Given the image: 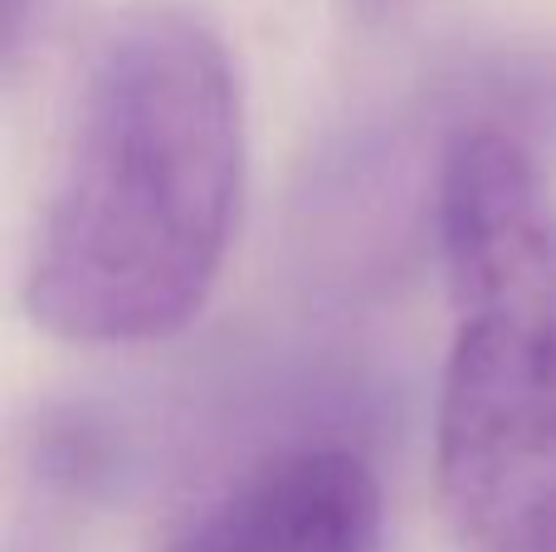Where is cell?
<instances>
[{
	"instance_id": "cell-1",
	"label": "cell",
	"mask_w": 556,
	"mask_h": 552,
	"mask_svg": "<svg viewBox=\"0 0 556 552\" xmlns=\"http://www.w3.org/2000/svg\"><path fill=\"white\" fill-rule=\"evenodd\" d=\"M244 162L220 35L181 10L123 15L78 84L25 274L29 318L74 348L181 333L230 260Z\"/></svg>"
},
{
	"instance_id": "cell-2",
	"label": "cell",
	"mask_w": 556,
	"mask_h": 552,
	"mask_svg": "<svg viewBox=\"0 0 556 552\" xmlns=\"http://www.w3.org/2000/svg\"><path fill=\"white\" fill-rule=\"evenodd\" d=\"M454 338L434 416L464 552H556V196L503 127L459 133L434 186Z\"/></svg>"
},
{
	"instance_id": "cell-3",
	"label": "cell",
	"mask_w": 556,
	"mask_h": 552,
	"mask_svg": "<svg viewBox=\"0 0 556 552\" xmlns=\"http://www.w3.org/2000/svg\"><path fill=\"white\" fill-rule=\"evenodd\" d=\"M156 552H386L381 479L346 446H288L244 465Z\"/></svg>"
}]
</instances>
